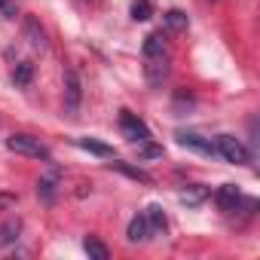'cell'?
Listing matches in <instances>:
<instances>
[{"label":"cell","instance_id":"3957f363","mask_svg":"<svg viewBox=\"0 0 260 260\" xmlns=\"http://www.w3.org/2000/svg\"><path fill=\"white\" fill-rule=\"evenodd\" d=\"M7 147H10L13 153H19V156L52 162V153H49V147H46L40 138H34V135H13V138H7Z\"/></svg>","mask_w":260,"mask_h":260},{"label":"cell","instance_id":"52a82bcc","mask_svg":"<svg viewBox=\"0 0 260 260\" xmlns=\"http://www.w3.org/2000/svg\"><path fill=\"white\" fill-rule=\"evenodd\" d=\"M214 202H217V208H220V211H236V205L242 202V193H239V187H236V184H223V187H217Z\"/></svg>","mask_w":260,"mask_h":260},{"label":"cell","instance_id":"9c48e42d","mask_svg":"<svg viewBox=\"0 0 260 260\" xmlns=\"http://www.w3.org/2000/svg\"><path fill=\"white\" fill-rule=\"evenodd\" d=\"M22 236V217H10L7 223H0V248L16 245Z\"/></svg>","mask_w":260,"mask_h":260},{"label":"cell","instance_id":"7402d4cb","mask_svg":"<svg viewBox=\"0 0 260 260\" xmlns=\"http://www.w3.org/2000/svg\"><path fill=\"white\" fill-rule=\"evenodd\" d=\"M16 202H19L16 193H0V208H13Z\"/></svg>","mask_w":260,"mask_h":260},{"label":"cell","instance_id":"7a4b0ae2","mask_svg":"<svg viewBox=\"0 0 260 260\" xmlns=\"http://www.w3.org/2000/svg\"><path fill=\"white\" fill-rule=\"evenodd\" d=\"M61 104H64V113L68 116H77L80 113V104H83V83H80V77H77V71L71 64L61 74Z\"/></svg>","mask_w":260,"mask_h":260},{"label":"cell","instance_id":"8fae6325","mask_svg":"<svg viewBox=\"0 0 260 260\" xmlns=\"http://www.w3.org/2000/svg\"><path fill=\"white\" fill-rule=\"evenodd\" d=\"M25 37L34 49H46V31L40 28L37 19H25Z\"/></svg>","mask_w":260,"mask_h":260},{"label":"cell","instance_id":"ffe728a7","mask_svg":"<svg viewBox=\"0 0 260 260\" xmlns=\"http://www.w3.org/2000/svg\"><path fill=\"white\" fill-rule=\"evenodd\" d=\"M138 156H141V159H156V156H162V147H156V144H150V141H141V144H138Z\"/></svg>","mask_w":260,"mask_h":260},{"label":"cell","instance_id":"2e32d148","mask_svg":"<svg viewBox=\"0 0 260 260\" xmlns=\"http://www.w3.org/2000/svg\"><path fill=\"white\" fill-rule=\"evenodd\" d=\"M144 217H147L150 233H162V230H166V214H162V208H159V205H150V208L144 211Z\"/></svg>","mask_w":260,"mask_h":260},{"label":"cell","instance_id":"277c9868","mask_svg":"<svg viewBox=\"0 0 260 260\" xmlns=\"http://www.w3.org/2000/svg\"><path fill=\"white\" fill-rule=\"evenodd\" d=\"M214 150L226 159V162H233V166H248V150H245V144L239 141V138H233V135H217V141H214Z\"/></svg>","mask_w":260,"mask_h":260},{"label":"cell","instance_id":"d6986e66","mask_svg":"<svg viewBox=\"0 0 260 260\" xmlns=\"http://www.w3.org/2000/svg\"><path fill=\"white\" fill-rule=\"evenodd\" d=\"M83 150H89V153H98V156H113V150L107 147V144H101V141H92V138H80L77 141Z\"/></svg>","mask_w":260,"mask_h":260},{"label":"cell","instance_id":"ac0fdd59","mask_svg":"<svg viewBox=\"0 0 260 260\" xmlns=\"http://www.w3.org/2000/svg\"><path fill=\"white\" fill-rule=\"evenodd\" d=\"M150 16H153L150 0H132V19H135V22H147Z\"/></svg>","mask_w":260,"mask_h":260},{"label":"cell","instance_id":"e0dca14e","mask_svg":"<svg viewBox=\"0 0 260 260\" xmlns=\"http://www.w3.org/2000/svg\"><path fill=\"white\" fill-rule=\"evenodd\" d=\"M110 166H113V169H119V172H122V175H128V178L141 181V184H150V175H147V172H141V169H135V166H128V162H116V159H113Z\"/></svg>","mask_w":260,"mask_h":260},{"label":"cell","instance_id":"6da1fadb","mask_svg":"<svg viewBox=\"0 0 260 260\" xmlns=\"http://www.w3.org/2000/svg\"><path fill=\"white\" fill-rule=\"evenodd\" d=\"M169 46L162 40V34H147L144 37V77L150 86H159L169 77Z\"/></svg>","mask_w":260,"mask_h":260},{"label":"cell","instance_id":"5b68a950","mask_svg":"<svg viewBox=\"0 0 260 260\" xmlns=\"http://www.w3.org/2000/svg\"><path fill=\"white\" fill-rule=\"evenodd\" d=\"M119 128H122V138H128L132 144L150 141V128H147L132 110H119Z\"/></svg>","mask_w":260,"mask_h":260},{"label":"cell","instance_id":"9a60e30c","mask_svg":"<svg viewBox=\"0 0 260 260\" xmlns=\"http://www.w3.org/2000/svg\"><path fill=\"white\" fill-rule=\"evenodd\" d=\"M31 77H34V64H31V61H19L16 71H13V83H16L19 89H28V86H31Z\"/></svg>","mask_w":260,"mask_h":260},{"label":"cell","instance_id":"7c38bea8","mask_svg":"<svg viewBox=\"0 0 260 260\" xmlns=\"http://www.w3.org/2000/svg\"><path fill=\"white\" fill-rule=\"evenodd\" d=\"M147 239H150V226H147L144 214L128 220V242H147Z\"/></svg>","mask_w":260,"mask_h":260},{"label":"cell","instance_id":"44dd1931","mask_svg":"<svg viewBox=\"0 0 260 260\" xmlns=\"http://www.w3.org/2000/svg\"><path fill=\"white\" fill-rule=\"evenodd\" d=\"M16 16H19L16 0H0V19H16Z\"/></svg>","mask_w":260,"mask_h":260},{"label":"cell","instance_id":"30bf717a","mask_svg":"<svg viewBox=\"0 0 260 260\" xmlns=\"http://www.w3.org/2000/svg\"><path fill=\"white\" fill-rule=\"evenodd\" d=\"M162 22H166L169 34H187V28H190L187 13H181V10H169V13L162 16Z\"/></svg>","mask_w":260,"mask_h":260},{"label":"cell","instance_id":"ba28073f","mask_svg":"<svg viewBox=\"0 0 260 260\" xmlns=\"http://www.w3.org/2000/svg\"><path fill=\"white\" fill-rule=\"evenodd\" d=\"M55 193H58V175L52 172V175H43L40 181H37V196H40V202L43 205H52L55 202Z\"/></svg>","mask_w":260,"mask_h":260},{"label":"cell","instance_id":"5bb4252c","mask_svg":"<svg viewBox=\"0 0 260 260\" xmlns=\"http://www.w3.org/2000/svg\"><path fill=\"white\" fill-rule=\"evenodd\" d=\"M83 251H86L92 260H107V257H110L107 245H104L98 236H86V239H83Z\"/></svg>","mask_w":260,"mask_h":260},{"label":"cell","instance_id":"8992f818","mask_svg":"<svg viewBox=\"0 0 260 260\" xmlns=\"http://www.w3.org/2000/svg\"><path fill=\"white\" fill-rule=\"evenodd\" d=\"M178 144H181V147H187V150H196V153H202V156L217 153V150H214V144H211L208 138H202L199 132H181V135H178Z\"/></svg>","mask_w":260,"mask_h":260},{"label":"cell","instance_id":"4fadbf2b","mask_svg":"<svg viewBox=\"0 0 260 260\" xmlns=\"http://www.w3.org/2000/svg\"><path fill=\"white\" fill-rule=\"evenodd\" d=\"M205 199H208V187H202V184H190V187L181 190V202L184 205H202Z\"/></svg>","mask_w":260,"mask_h":260}]
</instances>
